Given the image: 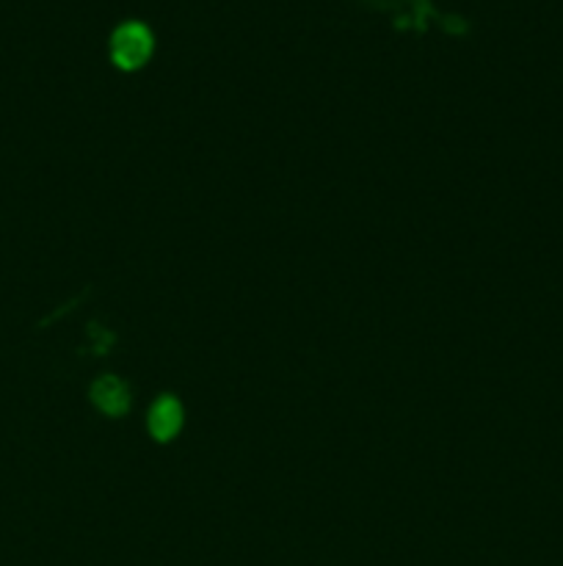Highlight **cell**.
<instances>
[{
	"mask_svg": "<svg viewBox=\"0 0 563 566\" xmlns=\"http://www.w3.org/2000/svg\"><path fill=\"white\" fill-rule=\"evenodd\" d=\"M152 55V33L141 22H125L110 36V59L121 70H138Z\"/></svg>",
	"mask_w": 563,
	"mask_h": 566,
	"instance_id": "cell-1",
	"label": "cell"
},
{
	"mask_svg": "<svg viewBox=\"0 0 563 566\" xmlns=\"http://www.w3.org/2000/svg\"><path fill=\"white\" fill-rule=\"evenodd\" d=\"M182 429V407L177 398L163 396L155 401V407L149 409V431L158 442H169L180 434Z\"/></svg>",
	"mask_w": 563,
	"mask_h": 566,
	"instance_id": "cell-2",
	"label": "cell"
},
{
	"mask_svg": "<svg viewBox=\"0 0 563 566\" xmlns=\"http://www.w3.org/2000/svg\"><path fill=\"white\" fill-rule=\"evenodd\" d=\"M92 401L94 407L103 415H110V418H119L130 409V396H127V387L121 385L114 376H103L97 385L92 387Z\"/></svg>",
	"mask_w": 563,
	"mask_h": 566,
	"instance_id": "cell-3",
	"label": "cell"
}]
</instances>
